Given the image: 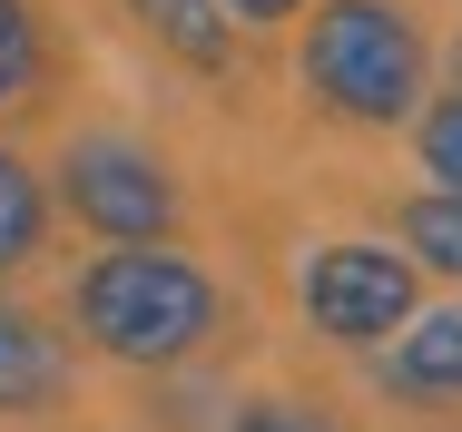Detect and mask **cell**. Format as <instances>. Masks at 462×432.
Segmentation results:
<instances>
[{
    "mask_svg": "<svg viewBox=\"0 0 462 432\" xmlns=\"http://www.w3.org/2000/svg\"><path fill=\"white\" fill-rule=\"evenodd\" d=\"M69 325H79L89 354L128 363V373H178V363H197L217 345L226 285L178 246H108L69 285Z\"/></svg>",
    "mask_w": 462,
    "mask_h": 432,
    "instance_id": "1",
    "label": "cell"
},
{
    "mask_svg": "<svg viewBox=\"0 0 462 432\" xmlns=\"http://www.w3.org/2000/svg\"><path fill=\"white\" fill-rule=\"evenodd\" d=\"M305 40H295V79L315 108H335L345 128H403L423 108V20L403 0H305L295 10Z\"/></svg>",
    "mask_w": 462,
    "mask_h": 432,
    "instance_id": "2",
    "label": "cell"
},
{
    "mask_svg": "<svg viewBox=\"0 0 462 432\" xmlns=\"http://www.w3.org/2000/svg\"><path fill=\"white\" fill-rule=\"evenodd\" d=\"M295 305H305V325L325 345L374 354V345H393L423 315V275H413V256H393V246L335 236V246H315V256L295 265Z\"/></svg>",
    "mask_w": 462,
    "mask_h": 432,
    "instance_id": "3",
    "label": "cell"
},
{
    "mask_svg": "<svg viewBox=\"0 0 462 432\" xmlns=\"http://www.w3.org/2000/svg\"><path fill=\"white\" fill-rule=\"evenodd\" d=\"M50 207H69L108 246H168V226H178V177H168V158H148L138 138H69Z\"/></svg>",
    "mask_w": 462,
    "mask_h": 432,
    "instance_id": "4",
    "label": "cell"
},
{
    "mask_svg": "<svg viewBox=\"0 0 462 432\" xmlns=\"http://www.w3.org/2000/svg\"><path fill=\"white\" fill-rule=\"evenodd\" d=\"M69 373H79V354L69 335L50 325V315H30V305H0V413H50L60 393H69Z\"/></svg>",
    "mask_w": 462,
    "mask_h": 432,
    "instance_id": "5",
    "label": "cell"
},
{
    "mask_svg": "<svg viewBox=\"0 0 462 432\" xmlns=\"http://www.w3.org/2000/svg\"><path fill=\"white\" fill-rule=\"evenodd\" d=\"M374 383H383L393 403H462V295L433 305V315H413V325L383 345Z\"/></svg>",
    "mask_w": 462,
    "mask_h": 432,
    "instance_id": "6",
    "label": "cell"
},
{
    "mask_svg": "<svg viewBox=\"0 0 462 432\" xmlns=\"http://www.w3.org/2000/svg\"><path fill=\"white\" fill-rule=\"evenodd\" d=\"M128 20L178 60V69H197V79H217V69H236V20L217 10V0H128Z\"/></svg>",
    "mask_w": 462,
    "mask_h": 432,
    "instance_id": "7",
    "label": "cell"
},
{
    "mask_svg": "<svg viewBox=\"0 0 462 432\" xmlns=\"http://www.w3.org/2000/svg\"><path fill=\"white\" fill-rule=\"evenodd\" d=\"M40 246H50V187L20 148H0V275H20Z\"/></svg>",
    "mask_w": 462,
    "mask_h": 432,
    "instance_id": "8",
    "label": "cell"
},
{
    "mask_svg": "<svg viewBox=\"0 0 462 432\" xmlns=\"http://www.w3.org/2000/svg\"><path fill=\"white\" fill-rule=\"evenodd\" d=\"M393 236H403V256H413V265H433V275H453V285H462V197H453V187L403 197V207H393Z\"/></svg>",
    "mask_w": 462,
    "mask_h": 432,
    "instance_id": "9",
    "label": "cell"
},
{
    "mask_svg": "<svg viewBox=\"0 0 462 432\" xmlns=\"http://www.w3.org/2000/svg\"><path fill=\"white\" fill-rule=\"evenodd\" d=\"M50 79V40H40V10L30 0H0V108H30Z\"/></svg>",
    "mask_w": 462,
    "mask_h": 432,
    "instance_id": "10",
    "label": "cell"
},
{
    "mask_svg": "<svg viewBox=\"0 0 462 432\" xmlns=\"http://www.w3.org/2000/svg\"><path fill=\"white\" fill-rule=\"evenodd\" d=\"M403 128H413V158H423V177H443V187L462 197V88L423 98V108H413Z\"/></svg>",
    "mask_w": 462,
    "mask_h": 432,
    "instance_id": "11",
    "label": "cell"
},
{
    "mask_svg": "<svg viewBox=\"0 0 462 432\" xmlns=\"http://www.w3.org/2000/svg\"><path fill=\"white\" fill-rule=\"evenodd\" d=\"M226 432H345V423L325 403H305V393H256V403H236Z\"/></svg>",
    "mask_w": 462,
    "mask_h": 432,
    "instance_id": "12",
    "label": "cell"
},
{
    "mask_svg": "<svg viewBox=\"0 0 462 432\" xmlns=\"http://www.w3.org/2000/svg\"><path fill=\"white\" fill-rule=\"evenodd\" d=\"M217 10H226L236 30H285V20L305 10V0H217Z\"/></svg>",
    "mask_w": 462,
    "mask_h": 432,
    "instance_id": "13",
    "label": "cell"
},
{
    "mask_svg": "<svg viewBox=\"0 0 462 432\" xmlns=\"http://www.w3.org/2000/svg\"><path fill=\"white\" fill-rule=\"evenodd\" d=\"M453 88H462V40H453Z\"/></svg>",
    "mask_w": 462,
    "mask_h": 432,
    "instance_id": "14",
    "label": "cell"
}]
</instances>
